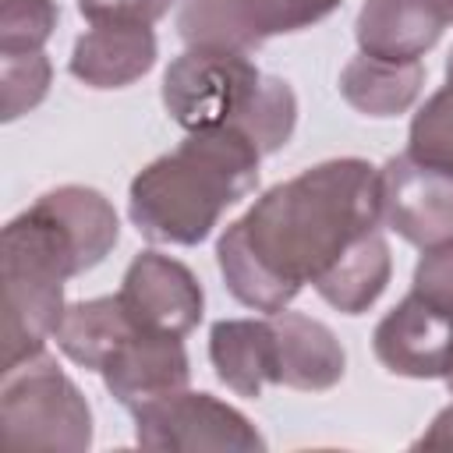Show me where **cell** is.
<instances>
[{
    "mask_svg": "<svg viewBox=\"0 0 453 453\" xmlns=\"http://www.w3.org/2000/svg\"><path fill=\"white\" fill-rule=\"evenodd\" d=\"M382 223L379 170L329 159L269 188L216 241L226 290L255 311H283L304 283L319 287Z\"/></svg>",
    "mask_w": 453,
    "mask_h": 453,
    "instance_id": "1",
    "label": "cell"
},
{
    "mask_svg": "<svg viewBox=\"0 0 453 453\" xmlns=\"http://www.w3.org/2000/svg\"><path fill=\"white\" fill-rule=\"evenodd\" d=\"M113 205L81 184L39 195L4 226V372L42 354L64 315V283L117 244Z\"/></svg>",
    "mask_w": 453,
    "mask_h": 453,
    "instance_id": "2",
    "label": "cell"
},
{
    "mask_svg": "<svg viewBox=\"0 0 453 453\" xmlns=\"http://www.w3.org/2000/svg\"><path fill=\"white\" fill-rule=\"evenodd\" d=\"M258 145L237 127H202L152 159L127 191V212L152 244H202L219 216L258 184Z\"/></svg>",
    "mask_w": 453,
    "mask_h": 453,
    "instance_id": "3",
    "label": "cell"
},
{
    "mask_svg": "<svg viewBox=\"0 0 453 453\" xmlns=\"http://www.w3.org/2000/svg\"><path fill=\"white\" fill-rule=\"evenodd\" d=\"M163 106L184 131L237 127L262 156L283 149L297 124V99L283 78L262 74L248 53L188 46L163 74Z\"/></svg>",
    "mask_w": 453,
    "mask_h": 453,
    "instance_id": "4",
    "label": "cell"
},
{
    "mask_svg": "<svg viewBox=\"0 0 453 453\" xmlns=\"http://www.w3.org/2000/svg\"><path fill=\"white\" fill-rule=\"evenodd\" d=\"M0 432L18 449H67L92 446V411L81 389L42 350L4 372Z\"/></svg>",
    "mask_w": 453,
    "mask_h": 453,
    "instance_id": "5",
    "label": "cell"
},
{
    "mask_svg": "<svg viewBox=\"0 0 453 453\" xmlns=\"http://www.w3.org/2000/svg\"><path fill=\"white\" fill-rule=\"evenodd\" d=\"M340 0H180L177 32L188 46L251 53L265 39L319 25Z\"/></svg>",
    "mask_w": 453,
    "mask_h": 453,
    "instance_id": "6",
    "label": "cell"
},
{
    "mask_svg": "<svg viewBox=\"0 0 453 453\" xmlns=\"http://www.w3.org/2000/svg\"><path fill=\"white\" fill-rule=\"evenodd\" d=\"M134 439L145 449H265L255 425L212 393L177 389L134 411Z\"/></svg>",
    "mask_w": 453,
    "mask_h": 453,
    "instance_id": "7",
    "label": "cell"
},
{
    "mask_svg": "<svg viewBox=\"0 0 453 453\" xmlns=\"http://www.w3.org/2000/svg\"><path fill=\"white\" fill-rule=\"evenodd\" d=\"M382 223L403 241L428 248L453 237V173L432 170L407 152L379 170Z\"/></svg>",
    "mask_w": 453,
    "mask_h": 453,
    "instance_id": "8",
    "label": "cell"
},
{
    "mask_svg": "<svg viewBox=\"0 0 453 453\" xmlns=\"http://www.w3.org/2000/svg\"><path fill=\"white\" fill-rule=\"evenodd\" d=\"M117 297L138 329L170 336H188L202 322L205 308V294L195 273L159 251H142L131 258Z\"/></svg>",
    "mask_w": 453,
    "mask_h": 453,
    "instance_id": "9",
    "label": "cell"
},
{
    "mask_svg": "<svg viewBox=\"0 0 453 453\" xmlns=\"http://www.w3.org/2000/svg\"><path fill=\"white\" fill-rule=\"evenodd\" d=\"M379 365L403 379H446L453 365V315L414 290L382 315L372 333Z\"/></svg>",
    "mask_w": 453,
    "mask_h": 453,
    "instance_id": "10",
    "label": "cell"
},
{
    "mask_svg": "<svg viewBox=\"0 0 453 453\" xmlns=\"http://www.w3.org/2000/svg\"><path fill=\"white\" fill-rule=\"evenodd\" d=\"M103 382L117 403H124L131 414L159 396H170L177 389H188L191 365L180 336L170 333H149L134 329L117 354L103 365Z\"/></svg>",
    "mask_w": 453,
    "mask_h": 453,
    "instance_id": "11",
    "label": "cell"
},
{
    "mask_svg": "<svg viewBox=\"0 0 453 453\" xmlns=\"http://www.w3.org/2000/svg\"><path fill=\"white\" fill-rule=\"evenodd\" d=\"M446 25H453V0H365L354 35L368 57L421 60Z\"/></svg>",
    "mask_w": 453,
    "mask_h": 453,
    "instance_id": "12",
    "label": "cell"
},
{
    "mask_svg": "<svg viewBox=\"0 0 453 453\" xmlns=\"http://www.w3.org/2000/svg\"><path fill=\"white\" fill-rule=\"evenodd\" d=\"M273 347H276V386L301 393H326L343 379L347 357L340 340L319 319L301 311H273Z\"/></svg>",
    "mask_w": 453,
    "mask_h": 453,
    "instance_id": "13",
    "label": "cell"
},
{
    "mask_svg": "<svg viewBox=\"0 0 453 453\" xmlns=\"http://www.w3.org/2000/svg\"><path fill=\"white\" fill-rule=\"evenodd\" d=\"M156 64L152 25H92L71 50V74L88 88H124Z\"/></svg>",
    "mask_w": 453,
    "mask_h": 453,
    "instance_id": "14",
    "label": "cell"
},
{
    "mask_svg": "<svg viewBox=\"0 0 453 453\" xmlns=\"http://www.w3.org/2000/svg\"><path fill=\"white\" fill-rule=\"evenodd\" d=\"M209 361L216 379L244 400H258L276 382L273 322L265 319H219L209 329Z\"/></svg>",
    "mask_w": 453,
    "mask_h": 453,
    "instance_id": "15",
    "label": "cell"
},
{
    "mask_svg": "<svg viewBox=\"0 0 453 453\" xmlns=\"http://www.w3.org/2000/svg\"><path fill=\"white\" fill-rule=\"evenodd\" d=\"M425 85L421 60H382L357 53L340 71V96L365 117H396L411 110Z\"/></svg>",
    "mask_w": 453,
    "mask_h": 453,
    "instance_id": "16",
    "label": "cell"
},
{
    "mask_svg": "<svg viewBox=\"0 0 453 453\" xmlns=\"http://www.w3.org/2000/svg\"><path fill=\"white\" fill-rule=\"evenodd\" d=\"M134 319L120 304V297H92V301H74L64 308L60 326L53 333L57 347L81 368L103 372V365L117 354V347L134 333Z\"/></svg>",
    "mask_w": 453,
    "mask_h": 453,
    "instance_id": "17",
    "label": "cell"
},
{
    "mask_svg": "<svg viewBox=\"0 0 453 453\" xmlns=\"http://www.w3.org/2000/svg\"><path fill=\"white\" fill-rule=\"evenodd\" d=\"M389 273H393V258H389V244L382 237V230H375L372 237H365L315 290L326 304H333L336 311L343 315H361L368 311L386 283H389Z\"/></svg>",
    "mask_w": 453,
    "mask_h": 453,
    "instance_id": "18",
    "label": "cell"
},
{
    "mask_svg": "<svg viewBox=\"0 0 453 453\" xmlns=\"http://www.w3.org/2000/svg\"><path fill=\"white\" fill-rule=\"evenodd\" d=\"M407 156L453 173V88H439L435 96L425 99V106L414 113L411 120V134H407Z\"/></svg>",
    "mask_w": 453,
    "mask_h": 453,
    "instance_id": "19",
    "label": "cell"
},
{
    "mask_svg": "<svg viewBox=\"0 0 453 453\" xmlns=\"http://www.w3.org/2000/svg\"><path fill=\"white\" fill-rule=\"evenodd\" d=\"M50 57L35 53H0V117L18 120L32 106H39L50 92Z\"/></svg>",
    "mask_w": 453,
    "mask_h": 453,
    "instance_id": "20",
    "label": "cell"
},
{
    "mask_svg": "<svg viewBox=\"0 0 453 453\" xmlns=\"http://www.w3.org/2000/svg\"><path fill=\"white\" fill-rule=\"evenodd\" d=\"M57 28L53 0H4L0 7V53H35Z\"/></svg>",
    "mask_w": 453,
    "mask_h": 453,
    "instance_id": "21",
    "label": "cell"
},
{
    "mask_svg": "<svg viewBox=\"0 0 453 453\" xmlns=\"http://www.w3.org/2000/svg\"><path fill=\"white\" fill-rule=\"evenodd\" d=\"M418 297H425L428 304H435L439 311L453 315V237L428 244L425 255L414 265V287Z\"/></svg>",
    "mask_w": 453,
    "mask_h": 453,
    "instance_id": "22",
    "label": "cell"
},
{
    "mask_svg": "<svg viewBox=\"0 0 453 453\" xmlns=\"http://www.w3.org/2000/svg\"><path fill=\"white\" fill-rule=\"evenodd\" d=\"M173 0H78V11L92 25H156Z\"/></svg>",
    "mask_w": 453,
    "mask_h": 453,
    "instance_id": "23",
    "label": "cell"
},
{
    "mask_svg": "<svg viewBox=\"0 0 453 453\" xmlns=\"http://www.w3.org/2000/svg\"><path fill=\"white\" fill-rule=\"evenodd\" d=\"M414 449H453V403L435 414V421L421 432Z\"/></svg>",
    "mask_w": 453,
    "mask_h": 453,
    "instance_id": "24",
    "label": "cell"
},
{
    "mask_svg": "<svg viewBox=\"0 0 453 453\" xmlns=\"http://www.w3.org/2000/svg\"><path fill=\"white\" fill-rule=\"evenodd\" d=\"M446 85L453 88V50H449V57H446Z\"/></svg>",
    "mask_w": 453,
    "mask_h": 453,
    "instance_id": "25",
    "label": "cell"
},
{
    "mask_svg": "<svg viewBox=\"0 0 453 453\" xmlns=\"http://www.w3.org/2000/svg\"><path fill=\"white\" fill-rule=\"evenodd\" d=\"M446 382H449V389H453V365H449V375H446Z\"/></svg>",
    "mask_w": 453,
    "mask_h": 453,
    "instance_id": "26",
    "label": "cell"
}]
</instances>
